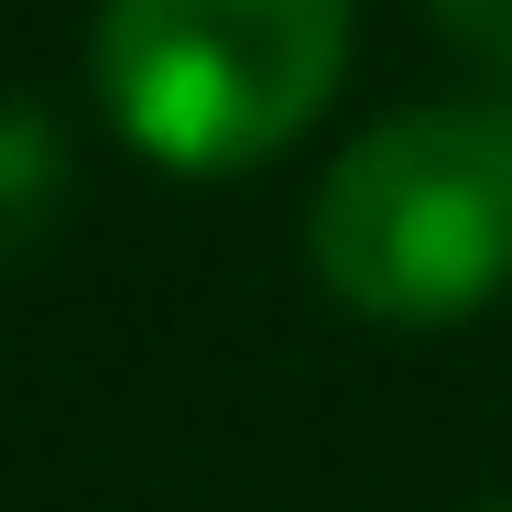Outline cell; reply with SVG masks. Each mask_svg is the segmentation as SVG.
<instances>
[{
  "instance_id": "5",
  "label": "cell",
  "mask_w": 512,
  "mask_h": 512,
  "mask_svg": "<svg viewBox=\"0 0 512 512\" xmlns=\"http://www.w3.org/2000/svg\"><path fill=\"white\" fill-rule=\"evenodd\" d=\"M491 512H512V502H491Z\"/></svg>"
},
{
  "instance_id": "2",
  "label": "cell",
  "mask_w": 512,
  "mask_h": 512,
  "mask_svg": "<svg viewBox=\"0 0 512 512\" xmlns=\"http://www.w3.org/2000/svg\"><path fill=\"white\" fill-rule=\"evenodd\" d=\"M360 0H99V120L164 175H251L349 77Z\"/></svg>"
},
{
  "instance_id": "3",
  "label": "cell",
  "mask_w": 512,
  "mask_h": 512,
  "mask_svg": "<svg viewBox=\"0 0 512 512\" xmlns=\"http://www.w3.org/2000/svg\"><path fill=\"white\" fill-rule=\"evenodd\" d=\"M77 186V153H66V120L33 99H0V262H22Z\"/></svg>"
},
{
  "instance_id": "4",
  "label": "cell",
  "mask_w": 512,
  "mask_h": 512,
  "mask_svg": "<svg viewBox=\"0 0 512 512\" xmlns=\"http://www.w3.org/2000/svg\"><path fill=\"white\" fill-rule=\"evenodd\" d=\"M436 11V33L491 77V88H512V0H425Z\"/></svg>"
},
{
  "instance_id": "1",
  "label": "cell",
  "mask_w": 512,
  "mask_h": 512,
  "mask_svg": "<svg viewBox=\"0 0 512 512\" xmlns=\"http://www.w3.org/2000/svg\"><path fill=\"white\" fill-rule=\"evenodd\" d=\"M306 262L371 327H458L512 295V88L371 120L316 175Z\"/></svg>"
}]
</instances>
